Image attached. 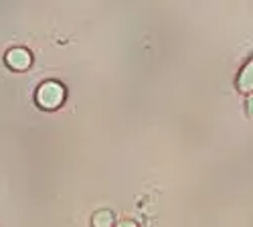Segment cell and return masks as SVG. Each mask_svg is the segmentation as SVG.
<instances>
[{
    "label": "cell",
    "instance_id": "277c9868",
    "mask_svg": "<svg viewBox=\"0 0 253 227\" xmlns=\"http://www.w3.org/2000/svg\"><path fill=\"white\" fill-rule=\"evenodd\" d=\"M112 223H114V211H110V209H99L91 217L93 227H112Z\"/></svg>",
    "mask_w": 253,
    "mask_h": 227
},
{
    "label": "cell",
    "instance_id": "6da1fadb",
    "mask_svg": "<svg viewBox=\"0 0 253 227\" xmlns=\"http://www.w3.org/2000/svg\"><path fill=\"white\" fill-rule=\"evenodd\" d=\"M37 104L43 110H55L63 104L65 99V88H63L59 81H43L35 93Z\"/></svg>",
    "mask_w": 253,
    "mask_h": 227
},
{
    "label": "cell",
    "instance_id": "5b68a950",
    "mask_svg": "<svg viewBox=\"0 0 253 227\" xmlns=\"http://www.w3.org/2000/svg\"><path fill=\"white\" fill-rule=\"evenodd\" d=\"M116 227H140V225L136 221H132V219H122V221L116 223Z\"/></svg>",
    "mask_w": 253,
    "mask_h": 227
},
{
    "label": "cell",
    "instance_id": "3957f363",
    "mask_svg": "<svg viewBox=\"0 0 253 227\" xmlns=\"http://www.w3.org/2000/svg\"><path fill=\"white\" fill-rule=\"evenodd\" d=\"M237 90L243 93L253 91V57L247 61V65L241 69V73L237 77Z\"/></svg>",
    "mask_w": 253,
    "mask_h": 227
},
{
    "label": "cell",
    "instance_id": "8992f818",
    "mask_svg": "<svg viewBox=\"0 0 253 227\" xmlns=\"http://www.w3.org/2000/svg\"><path fill=\"white\" fill-rule=\"evenodd\" d=\"M245 112H247L249 118H253V95H249L247 101H245Z\"/></svg>",
    "mask_w": 253,
    "mask_h": 227
},
{
    "label": "cell",
    "instance_id": "7a4b0ae2",
    "mask_svg": "<svg viewBox=\"0 0 253 227\" xmlns=\"http://www.w3.org/2000/svg\"><path fill=\"white\" fill-rule=\"evenodd\" d=\"M4 61H6V65L14 71H25L29 69V65L33 63V55L29 53V49L25 47H12L6 51L4 55Z\"/></svg>",
    "mask_w": 253,
    "mask_h": 227
}]
</instances>
